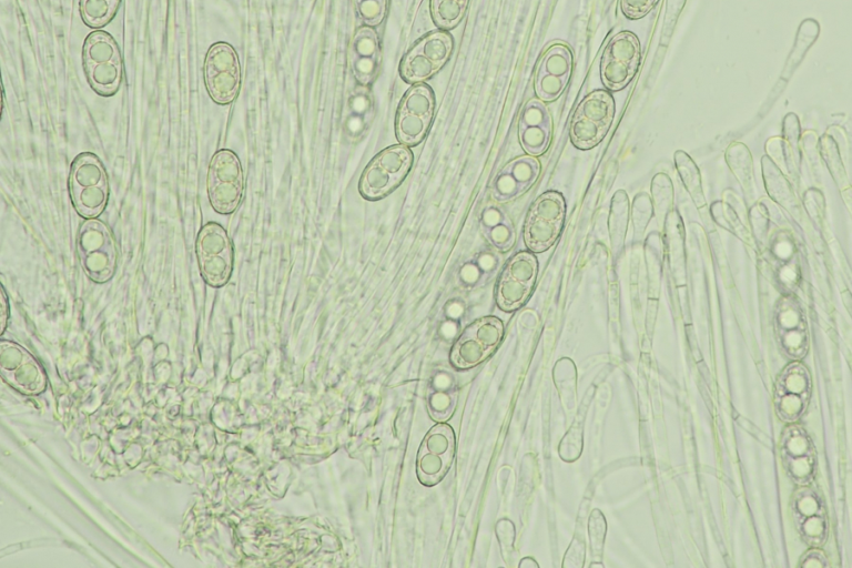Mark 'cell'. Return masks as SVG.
<instances>
[{"mask_svg":"<svg viewBox=\"0 0 852 568\" xmlns=\"http://www.w3.org/2000/svg\"><path fill=\"white\" fill-rule=\"evenodd\" d=\"M435 113V94L426 83H415L403 95L395 115V135L406 146L426 136Z\"/></svg>","mask_w":852,"mask_h":568,"instance_id":"8","label":"cell"},{"mask_svg":"<svg viewBox=\"0 0 852 568\" xmlns=\"http://www.w3.org/2000/svg\"><path fill=\"white\" fill-rule=\"evenodd\" d=\"M674 161L681 180L694 204L699 209L703 207L706 200L702 192L700 173L694 162L682 151L676 152Z\"/></svg>","mask_w":852,"mask_h":568,"instance_id":"22","label":"cell"},{"mask_svg":"<svg viewBox=\"0 0 852 568\" xmlns=\"http://www.w3.org/2000/svg\"><path fill=\"white\" fill-rule=\"evenodd\" d=\"M504 324L496 316H484L470 323L458 336L450 351V362L459 369L475 367L499 345Z\"/></svg>","mask_w":852,"mask_h":568,"instance_id":"12","label":"cell"},{"mask_svg":"<svg viewBox=\"0 0 852 568\" xmlns=\"http://www.w3.org/2000/svg\"><path fill=\"white\" fill-rule=\"evenodd\" d=\"M69 186L74 209L81 216L93 219L103 212L109 197V182L102 163L94 154L81 153L74 159Z\"/></svg>","mask_w":852,"mask_h":568,"instance_id":"3","label":"cell"},{"mask_svg":"<svg viewBox=\"0 0 852 568\" xmlns=\"http://www.w3.org/2000/svg\"><path fill=\"white\" fill-rule=\"evenodd\" d=\"M594 566H596V567H601V568L604 567V565H602V564H598V562H592V564L590 565V567H594Z\"/></svg>","mask_w":852,"mask_h":568,"instance_id":"38","label":"cell"},{"mask_svg":"<svg viewBox=\"0 0 852 568\" xmlns=\"http://www.w3.org/2000/svg\"><path fill=\"white\" fill-rule=\"evenodd\" d=\"M120 0H80V14L91 28H102L114 17Z\"/></svg>","mask_w":852,"mask_h":568,"instance_id":"23","label":"cell"},{"mask_svg":"<svg viewBox=\"0 0 852 568\" xmlns=\"http://www.w3.org/2000/svg\"><path fill=\"white\" fill-rule=\"evenodd\" d=\"M455 453V433L447 424L429 429L419 446L416 473L425 486L440 481L452 464Z\"/></svg>","mask_w":852,"mask_h":568,"instance_id":"16","label":"cell"},{"mask_svg":"<svg viewBox=\"0 0 852 568\" xmlns=\"http://www.w3.org/2000/svg\"><path fill=\"white\" fill-rule=\"evenodd\" d=\"M552 129L547 104L538 98L529 99L518 118V139L524 151L531 156L544 154L551 142Z\"/></svg>","mask_w":852,"mask_h":568,"instance_id":"17","label":"cell"},{"mask_svg":"<svg viewBox=\"0 0 852 568\" xmlns=\"http://www.w3.org/2000/svg\"><path fill=\"white\" fill-rule=\"evenodd\" d=\"M82 60L91 88L103 97L114 94L122 81V59L115 40L104 31L88 34Z\"/></svg>","mask_w":852,"mask_h":568,"instance_id":"2","label":"cell"},{"mask_svg":"<svg viewBox=\"0 0 852 568\" xmlns=\"http://www.w3.org/2000/svg\"><path fill=\"white\" fill-rule=\"evenodd\" d=\"M641 45L631 31H620L606 44L600 58V79L606 89L616 92L625 89L638 72Z\"/></svg>","mask_w":852,"mask_h":568,"instance_id":"9","label":"cell"},{"mask_svg":"<svg viewBox=\"0 0 852 568\" xmlns=\"http://www.w3.org/2000/svg\"><path fill=\"white\" fill-rule=\"evenodd\" d=\"M518 567H519V568H532V567H535V568H538V567H539V565H538V564L535 561V559H534V558H531V557H525V558H523V559L520 560V562H519Z\"/></svg>","mask_w":852,"mask_h":568,"instance_id":"37","label":"cell"},{"mask_svg":"<svg viewBox=\"0 0 852 568\" xmlns=\"http://www.w3.org/2000/svg\"><path fill=\"white\" fill-rule=\"evenodd\" d=\"M479 231L498 252L509 251L516 242V229L506 210L497 204L486 205L479 215Z\"/></svg>","mask_w":852,"mask_h":568,"instance_id":"20","label":"cell"},{"mask_svg":"<svg viewBox=\"0 0 852 568\" xmlns=\"http://www.w3.org/2000/svg\"><path fill=\"white\" fill-rule=\"evenodd\" d=\"M653 183L657 184V190L653 189L657 214L659 216H665L672 204L671 183L669 178L663 174L656 176Z\"/></svg>","mask_w":852,"mask_h":568,"instance_id":"30","label":"cell"},{"mask_svg":"<svg viewBox=\"0 0 852 568\" xmlns=\"http://www.w3.org/2000/svg\"><path fill=\"white\" fill-rule=\"evenodd\" d=\"M496 536L499 541L501 555L505 561L510 560L514 554L515 527L509 519L503 518L496 525Z\"/></svg>","mask_w":852,"mask_h":568,"instance_id":"31","label":"cell"},{"mask_svg":"<svg viewBox=\"0 0 852 568\" xmlns=\"http://www.w3.org/2000/svg\"><path fill=\"white\" fill-rule=\"evenodd\" d=\"M206 187L210 203L215 212H234L243 196L244 179L237 155L227 149L219 150L211 159Z\"/></svg>","mask_w":852,"mask_h":568,"instance_id":"7","label":"cell"},{"mask_svg":"<svg viewBox=\"0 0 852 568\" xmlns=\"http://www.w3.org/2000/svg\"><path fill=\"white\" fill-rule=\"evenodd\" d=\"M453 49L454 39L445 30L424 36L402 59L399 64L402 79L414 84L428 80L446 64Z\"/></svg>","mask_w":852,"mask_h":568,"instance_id":"11","label":"cell"},{"mask_svg":"<svg viewBox=\"0 0 852 568\" xmlns=\"http://www.w3.org/2000/svg\"><path fill=\"white\" fill-rule=\"evenodd\" d=\"M539 173L540 163L535 156L523 155L509 161L490 183L493 199L501 203L519 197L535 184Z\"/></svg>","mask_w":852,"mask_h":568,"instance_id":"18","label":"cell"},{"mask_svg":"<svg viewBox=\"0 0 852 568\" xmlns=\"http://www.w3.org/2000/svg\"><path fill=\"white\" fill-rule=\"evenodd\" d=\"M737 423L749 434H751L753 437H755L759 442L764 444L768 447H772V440L770 437H768L761 429H759L753 423H751L749 419H747L743 416L737 415L736 417Z\"/></svg>","mask_w":852,"mask_h":568,"instance_id":"34","label":"cell"},{"mask_svg":"<svg viewBox=\"0 0 852 568\" xmlns=\"http://www.w3.org/2000/svg\"><path fill=\"white\" fill-rule=\"evenodd\" d=\"M468 3L469 0H430L432 19L439 29H454L463 20Z\"/></svg>","mask_w":852,"mask_h":568,"instance_id":"21","label":"cell"},{"mask_svg":"<svg viewBox=\"0 0 852 568\" xmlns=\"http://www.w3.org/2000/svg\"><path fill=\"white\" fill-rule=\"evenodd\" d=\"M204 82L211 99L229 104L241 85V67L236 51L226 42H216L206 52L203 67Z\"/></svg>","mask_w":852,"mask_h":568,"instance_id":"13","label":"cell"},{"mask_svg":"<svg viewBox=\"0 0 852 568\" xmlns=\"http://www.w3.org/2000/svg\"><path fill=\"white\" fill-rule=\"evenodd\" d=\"M659 0H620V9L623 16L630 20H638L647 16Z\"/></svg>","mask_w":852,"mask_h":568,"instance_id":"33","label":"cell"},{"mask_svg":"<svg viewBox=\"0 0 852 568\" xmlns=\"http://www.w3.org/2000/svg\"><path fill=\"white\" fill-rule=\"evenodd\" d=\"M615 100L606 90L588 93L571 116L569 136L580 150L598 145L607 135L615 116Z\"/></svg>","mask_w":852,"mask_h":568,"instance_id":"5","label":"cell"},{"mask_svg":"<svg viewBox=\"0 0 852 568\" xmlns=\"http://www.w3.org/2000/svg\"><path fill=\"white\" fill-rule=\"evenodd\" d=\"M727 162L744 191L751 192L753 186L752 161L748 149L737 143L727 151Z\"/></svg>","mask_w":852,"mask_h":568,"instance_id":"25","label":"cell"},{"mask_svg":"<svg viewBox=\"0 0 852 568\" xmlns=\"http://www.w3.org/2000/svg\"><path fill=\"white\" fill-rule=\"evenodd\" d=\"M414 156L408 146L395 144L378 152L363 170L358 181L359 194L378 201L390 194L408 175Z\"/></svg>","mask_w":852,"mask_h":568,"instance_id":"1","label":"cell"},{"mask_svg":"<svg viewBox=\"0 0 852 568\" xmlns=\"http://www.w3.org/2000/svg\"><path fill=\"white\" fill-rule=\"evenodd\" d=\"M762 171L770 196L784 207L792 209L795 205V197L783 175L767 156L762 159Z\"/></svg>","mask_w":852,"mask_h":568,"instance_id":"24","label":"cell"},{"mask_svg":"<svg viewBox=\"0 0 852 568\" xmlns=\"http://www.w3.org/2000/svg\"><path fill=\"white\" fill-rule=\"evenodd\" d=\"M574 69L570 47L564 42L551 43L540 57L535 71L534 90L544 102H554L566 90Z\"/></svg>","mask_w":852,"mask_h":568,"instance_id":"15","label":"cell"},{"mask_svg":"<svg viewBox=\"0 0 852 568\" xmlns=\"http://www.w3.org/2000/svg\"><path fill=\"white\" fill-rule=\"evenodd\" d=\"M607 524L604 514L594 509L588 519L589 548L592 557H601L604 551Z\"/></svg>","mask_w":852,"mask_h":568,"instance_id":"27","label":"cell"},{"mask_svg":"<svg viewBox=\"0 0 852 568\" xmlns=\"http://www.w3.org/2000/svg\"><path fill=\"white\" fill-rule=\"evenodd\" d=\"M687 333H688V339H689V345H690L692 355H693L696 362L698 363V362H700L702 359L701 352H700V349L698 347V344H697V341H696L694 336L691 334L689 327L687 329Z\"/></svg>","mask_w":852,"mask_h":568,"instance_id":"35","label":"cell"},{"mask_svg":"<svg viewBox=\"0 0 852 568\" xmlns=\"http://www.w3.org/2000/svg\"><path fill=\"white\" fill-rule=\"evenodd\" d=\"M195 251L204 281L213 287L225 285L233 270V246L223 226L215 222L202 226Z\"/></svg>","mask_w":852,"mask_h":568,"instance_id":"10","label":"cell"},{"mask_svg":"<svg viewBox=\"0 0 852 568\" xmlns=\"http://www.w3.org/2000/svg\"><path fill=\"white\" fill-rule=\"evenodd\" d=\"M455 393L452 385L435 387L428 396V409L436 420L447 419L454 410Z\"/></svg>","mask_w":852,"mask_h":568,"instance_id":"26","label":"cell"},{"mask_svg":"<svg viewBox=\"0 0 852 568\" xmlns=\"http://www.w3.org/2000/svg\"><path fill=\"white\" fill-rule=\"evenodd\" d=\"M538 273L536 256L526 251L513 255L505 264L495 288V300L504 312L519 308L528 300Z\"/></svg>","mask_w":852,"mask_h":568,"instance_id":"14","label":"cell"},{"mask_svg":"<svg viewBox=\"0 0 852 568\" xmlns=\"http://www.w3.org/2000/svg\"><path fill=\"white\" fill-rule=\"evenodd\" d=\"M348 63L356 81L368 85L377 78L382 52L376 31L368 26L358 28L349 43Z\"/></svg>","mask_w":852,"mask_h":568,"instance_id":"19","label":"cell"},{"mask_svg":"<svg viewBox=\"0 0 852 568\" xmlns=\"http://www.w3.org/2000/svg\"><path fill=\"white\" fill-rule=\"evenodd\" d=\"M354 4L365 26L376 27L385 18L387 0H354Z\"/></svg>","mask_w":852,"mask_h":568,"instance_id":"28","label":"cell"},{"mask_svg":"<svg viewBox=\"0 0 852 568\" xmlns=\"http://www.w3.org/2000/svg\"><path fill=\"white\" fill-rule=\"evenodd\" d=\"M77 251L87 276L97 283L109 281L116 267V247L109 227L98 219L84 221L78 232Z\"/></svg>","mask_w":852,"mask_h":568,"instance_id":"4","label":"cell"},{"mask_svg":"<svg viewBox=\"0 0 852 568\" xmlns=\"http://www.w3.org/2000/svg\"><path fill=\"white\" fill-rule=\"evenodd\" d=\"M566 215V202L557 191L540 194L530 205L524 223V242L534 253L550 248L559 237Z\"/></svg>","mask_w":852,"mask_h":568,"instance_id":"6","label":"cell"},{"mask_svg":"<svg viewBox=\"0 0 852 568\" xmlns=\"http://www.w3.org/2000/svg\"><path fill=\"white\" fill-rule=\"evenodd\" d=\"M581 448V426L574 424L561 439L558 447V454L565 462L571 463L580 456Z\"/></svg>","mask_w":852,"mask_h":568,"instance_id":"29","label":"cell"},{"mask_svg":"<svg viewBox=\"0 0 852 568\" xmlns=\"http://www.w3.org/2000/svg\"><path fill=\"white\" fill-rule=\"evenodd\" d=\"M698 367H699V371L701 372V375H702L703 379L709 385L711 383V376H710V372H709L708 366L701 359L700 362H698Z\"/></svg>","mask_w":852,"mask_h":568,"instance_id":"36","label":"cell"},{"mask_svg":"<svg viewBox=\"0 0 852 568\" xmlns=\"http://www.w3.org/2000/svg\"><path fill=\"white\" fill-rule=\"evenodd\" d=\"M586 557V544L581 535L576 534L564 556V568L584 567Z\"/></svg>","mask_w":852,"mask_h":568,"instance_id":"32","label":"cell"}]
</instances>
